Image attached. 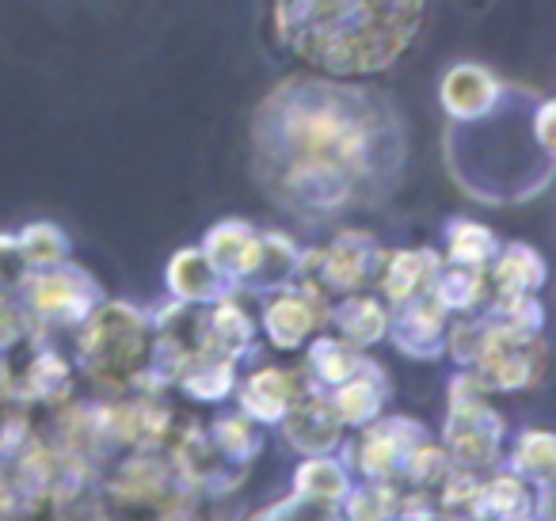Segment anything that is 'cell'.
Listing matches in <instances>:
<instances>
[{
  "mask_svg": "<svg viewBox=\"0 0 556 521\" xmlns=\"http://www.w3.org/2000/svg\"><path fill=\"white\" fill-rule=\"evenodd\" d=\"M252 179L275 209L313 229L381 206L408 161V123L370 80L290 73L248 126Z\"/></svg>",
  "mask_w": 556,
  "mask_h": 521,
  "instance_id": "cell-1",
  "label": "cell"
},
{
  "mask_svg": "<svg viewBox=\"0 0 556 521\" xmlns=\"http://www.w3.org/2000/svg\"><path fill=\"white\" fill-rule=\"evenodd\" d=\"M270 35L313 73L374 80L396 69L427 24V0H267Z\"/></svg>",
  "mask_w": 556,
  "mask_h": 521,
  "instance_id": "cell-2",
  "label": "cell"
},
{
  "mask_svg": "<svg viewBox=\"0 0 556 521\" xmlns=\"http://www.w3.org/2000/svg\"><path fill=\"white\" fill-rule=\"evenodd\" d=\"M533 103L518 100L510 88L507 100L480 123H450L446 156L454 179L480 202L507 206V202L538 199L553 179V161L530 126Z\"/></svg>",
  "mask_w": 556,
  "mask_h": 521,
  "instance_id": "cell-3",
  "label": "cell"
},
{
  "mask_svg": "<svg viewBox=\"0 0 556 521\" xmlns=\"http://www.w3.org/2000/svg\"><path fill=\"white\" fill-rule=\"evenodd\" d=\"M153 316L146 305L103 297L80 328L70 331V358L96 396H123L149 366Z\"/></svg>",
  "mask_w": 556,
  "mask_h": 521,
  "instance_id": "cell-4",
  "label": "cell"
},
{
  "mask_svg": "<svg viewBox=\"0 0 556 521\" xmlns=\"http://www.w3.org/2000/svg\"><path fill=\"white\" fill-rule=\"evenodd\" d=\"M100 495L108 518H194L202 506L164 445H138L108 460L100 472Z\"/></svg>",
  "mask_w": 556,
  "mask_h": 521,
  "instance_id": "cell-5",
  "label": "cell"
},
{
  "mask_svg": "<svg viewBox=\"0 0 556 521\" xmlns=\"http://www.w3.org/2000/svg\"><path fill=\"white\" fill-rule=\"evenodd\" d=\"M450 465L469 475H488L503 465L507 445V419L492 404L484 384L472 377V369H457L446 384V419L439 434Z\"/></svg>",
  "mask_w": 556,
  "mask_h": 521,
  "instance_id": "cell-6",
  "label": "cell"
},
{
  "mask_svg": "<svg viewBox=\"0 0 556 521\" xmlns=\"http://www.w3.org/2000/svg\"><path fill=\"white\" fill-rule=\"evenodd\" d=\"M16 293L24 301L27 316H31L35 331H47V335H70L108 297L100 278L73 259L47 270H27V278L20 282Z\"/></svg>",
  "mask_w": 556,
  "mask_h": 521,
  "instance_id": "cell-7",
  "label": "cell"
},
{
  "mask_svg": "<svg viewBox=\"0 0 556 521\" xmlns=\"http://www.w3.org/2000/svg\"><path fill=\"white\" fill-rule=\"evenodd\" d=\"M386 247L378 244L370 229H358V225H340V229L328 232V240L320 244L302 247V259H298V278L294 282L317 285L328 297H343V293L370 290L374 275H378V263Z\"/></svg>",
  "mask_w": 556,
  "mask_h": 521,
  "instance_id": "cell-8",
  "label": "cell"
},
{
  "mask_svg": "<svg viewBox=\"0 0 556 521\" xmlns=\"http://www.w3.org/2000/svg\"><path fill=\"white\" fill-rule=\"evenodd\" d=\"M469 369H472V377L484 384V392L492 399L538 389L548 377L545 331H541V335H515V331H500L488 323V339Z\"/></svg>",
  "mask_w": 556,
  "mask_h": 521,
  "instance_id": "cell-9",
  "label": "cell"
},
{
  "mask_svg": "<svg viewBox=\"0 0 556 521\" xmlns=\"http://www.w3.org/2000/svg\"><path fill=\"white\" fill-rule=\"evenodd\" d=\"M424 437H431V430L419 419H412V415H378V419L366 422L363 430L343 437L340 457L348 460L355 480L396 483L408 453L416 449Z\"/></svg>",
  "mask_w": 556,
  "mask_h": 521,
  "instance_id": "cell-10",
  "label": "cell"
},
{
  "mask_svg": "<svg viewBox=\"0 0 556 521\" xmlns=\"http://www.w3.org/2000/svg\"><path fill=\"white\" fill-rule=\"evenodd\" d=\"M260 305V335L275 346L278 354H298L305 351L317 331L328 328V316H332V297L320 293L309 282H290L275 293H263Z\"/></svg>",
  "mask_w": 556,
  "mask_h": 521,
  "instance_id": "cell-11",
  "label": "cell"
},
{
  "mask_svg": "<svg viewBox=\"0 0 556 521\" xmlns=\"http://www.w3.org/2000/svg\"><path fill=\"white\" fill-rule=\"evenodd\" d=\"M62 335H47L35 331L24 346L16 351V392L24 407H58L70 396H77V366H73L70 351L58 346Z\"/></svg>",
  "mask_w": 556,
  "mask_h": 521,
  "instance_id": "cell-12",
  "label": "cell"
},
{
  "mask_svg": "<svg viewBox=\"0 0 556 521\" xmlns=\"http://www.w3.org/2000/svg\"><path fill=\"white\" fill-rule=\"evenodd\" d=\"M309 392V381H305L302 366L290 361V366H278V361H263V366H252L248 373L237 377V411L248 415L255 427L275 430L282 422V415L298 404V399Z\"/></svg>",
  "mask_w": 556,
  "mask_h": 521,
  "instance_id": "cell-13",
  "label": "cell"
},
{
  "mask_svg": "<svg viewBox=\"0 0 556 521\" xmlns=\"http://www.w3.org/2000/svg\"><path fill=\"white\" fill-rule=\"evenodd\" d=\"M507 80H500L480 62H454L439 77V107L446 111L450 123H480L507 100Z\"/></svg>",
  "mask_w": 556,
  "mask_h": 521,
  "instance_id": "cell-14",
  "label": "cell"
},
{
  "mask_svg": "<svg viewBox=\"0 0 556 521\" xmlns=\"http://www.w3.org/2000/svg\"><path fill=\"white\" fill-rule=\"evenodd\" d=\"M450 313L431 297H412L404 305L389 308V331L386 343L408 361H439L442 358V339H446Z\"/></svg>",
  "mask_w": 556,
  "mask_h": 521,
  "instance_id": "cell-15",
  "label": "cell"
},
{
  "mask_svg": "<svg viewBox=\"0 0 556 521\" xmlns=\"http://www.w3.org/2000/svg\"><path fill=\"white\" fill-rule=\"evenodd\" d=\"M278 437L287 449H294L298 457H313V453H340L348 430L340 427L336 411L328 407V396L317 389H309L278 422Z\"/></svg>",
  "mask_w": 556,
  "mask_h": 521,
  "instance_id": "cell-16",
  "label": "cell"
},
{
  "mask_svg": "<svg viewBox=\"0 0 556 521\" xmlns=\"http://www.w3.org/2000/svg\"><path fill=\"white\" fill-rule=\"evenodd\" d=\"M439 267H442L439 247H386L370 290L378 293L389 308L404 305V301L431 293V282H434V275H439Z\"/></svg>",
  "mask_w": 556,
  "mask_h": 521,
  "instance_id": "cell-17",
  "label": "cell"
},
{
  "mask_svg": "<svg viewBox=\"0 0 556 521\" xmlns=\"http://www.w3.org/2000/svg\"><path fill=\"white\" fill-rule=\"evenodd\" d=\"M202 323H206V346L232 361H252V354L260 351V320L248 308L244 293H225L214 305H206L202 313Z\"/></svg>",
  "mask_w": 556,
  "mask_h": 521,
  "instance_id": "cell-18",
  "label": "cell"
},
{
  "mask_svg": "<svg viewBox=\"0 0 556 521\" xmlns=\"http://www.w3.org/2000/svg\"><path fill=\"white\" fill-rule=\"evenodd\" d=\"M325 396H328V407L336 411V419H340V427L348 430V434H355L366 422L386 415L389 399H393V384H389L386 369L370 358L355 377H348L343 384L328 389Z\"/></svg>",
  "mask_w": 556,
  "mask_h": 521,
  "instance_id": "cell-19",
  "label": "cell"
},
{
  "mask_svg": "<svg viewBox=\"0 0 556 521\" xmlns=\"http://www.w3.org/2000/svg\"><path fill=\"white\" fill-rule=\"evenodd\" d=\"M199 247L217 267V275L240 293L255 267V255H260V229H252L244 217H222L210 225Z\"/></svg>",
  "mask_w": 556,
  "mask_h": 521,
  "instance_id": "cell-20",
  "label": "cell"
},
{
  "mask_svg": "<svg viewBox=\"0 0 556 521\" xmlns=\"http://www.w3.org/2000/svg\"><path fill=\"white\" fill-rule=\"evenodd\" d=\"M328 331L343 339V343L358 346V351H374L386 343L389 331V305L374 290H355L332 301V316H328Z\"/></svg>",
  "mask_w": 556,
  "mask_h": 521,
  "instance_id": "cell-21",
  "label": "cell"
},
{
  "mask_svg": "<svg viewBox=\"0 0 556 521\" xmlns=\"http://www.w3.org/2000/svg\"><path fill=\"white\" fill-rule=\"evenodd\" d=\"M370 358H374L370 351H358V346L343 343L336 331L325 328L305 343V351L298 354V366H302L309 389L328 392V389H336V384L348 381V377H355Z\"/></svg>",
  "mask_w": 556,
  "mask_h": 521,
  "instance_id": "cell-22",
  "label": "cell"
},
{
  "mask_svg": "<svg viewBox=\"0 0 556 521\" xmlns=\"http://www.w3.org/2000/svg\"><path fill=\"white\" fill-rule=\"evenodd\" d=\"M533 495L538 487L515 475L510 468H495V472L480 475L477 491H472L469 518L477 521H533Z\"/></svg>",
  "mask_w": 556,
  "mask_h": 521,
  "instance_id": "cell-23",
  "label": "cell"
},
{
  "mask_svg": "<svg viewBox=\"0 0 556 521\" xmlns=\"http://www.w3.org/2000/svg\"><path fill=\"white\" fill-rule=\"evenodd\" d=\"M237 377H240V361L225 358L217 351H202L179 369L172 392H179L191 407H222L237 392Z\"/></svg>",
  "mask_w": 556,
  "mask_h": 521,
  "instance_id": "cell-24",
  "label": "cell"
},
{
  "mask_svg": "<svg viewBox=\"0 0 556 521\" xmlns=\"http://www.w3.org/2000/svg\"><path fill=\"white\" fill-rule=\"evenodd\" d=\"M164 285H168V297L184 301V305H214L225 293H237L217 275V267L199 244L172 252V259L164 263Z\"/></svg>",
  "mask_w": 556,
  "mask_h": 521,
  "instance_id": "cell-25",
  "label": "cell"
},
{
  "mask_svg": "<svg viewBox=\"0 0 556 521\" xmlns=\"http://www.w3.org/2000/svg\"><path fill=\"white\" fill-rule=\"evenodd\" d=\"M351 483H355V472L348 468V460L340 453H313V457H302L294 468V480H290V491L309 503L332 510L336 518H343V498H348Z\"/></svg>",
  "mask_w": 556,
  "mask_h": 521,
  "instance_id": "cell-26",
  "label": "cell"
},
{
  "mask_svg": "<svg viewBox=\"0 0 556 521\" xmlns=\"http://www.w3.org/2000/svg\"><path fill=\"white\" fill-rule=\"evenodd\" d=\"M298 259H302V244L290 232L260 229V255H255V267L240 293L244 297H263V293L290 285L298 278Z\"/></svg>",
  "mask_w": 556,
  "mask_h": 521,
  "instance_id": "cell-27",
  "label": "cell"
},
{
  "mask_svg": "<svg viewBox=\"0 0 556 521\" xmlns=\"http://www.w3.org/2000/svg\"><path fill=\"white\" fill-rule=\"evenodd\" d=\"M548 267L541 252L526 240H507L500 244L495 259L488 263V282H492V297L503 293H541L545 290Z\"/></svg>",
  "mask_w": 556,
  "mask_h": 521,
  "instance_id": "cell-28",
  "label": "cell"
},
{
  "mask_svg": "<svg viewBox=\"0 0 556 521\" xmlns=\"http://www.w3.org/2000/svg\"><path fill=\"white\" fill-rule=\"evenodd\" d=\"M503 468L522 475L530 487L556 483V437L545 427H522L510 445H503Z\"/></svg>",
  "mask_w": 556,
  "mask_h": 521,
  "instance_id": "cell-29",
  "label": "cell"
},
{
  "mask_svg": "<svg viewBox=\"0 0 556 521\" xmlns=\"http://www.w3.org/2000/svg\"><path fill=\"white\" fill-rule=\"evenodd\" d=\"M431 297L439 301L450 316H472L492 301V282H488V270L442 259L439 275H434V282H431Z\"/></svg>",
  "mask_w": 556,
  "mask_h": 521,
  "instance_id": "cell-30",
  "label": "cell"
},
{
  "mask_svg": "<svg viewBox=\"0 0 556 521\" xmlns=\"http://www.w3.org/2000/svg\"><path fill=\"white\" fill-rule=\"evenodd\" d=\"M206 434H210V442H214V449L222 453L229 465L244 468V472H252L263 445H267V430L255 427V422L240 411H222L217 419H210Z\"/></svg>",
  "mask_w": 556,
  "mask_h": 521,
  "instance_id": "cell-31",
  "label": "cell"
},
{
  "mask_svg": "<svg viewBox=\"0 0 556 521\" xmlns=\"http://www.w3.org/2000/svg\"><path fill=\"white\" fill-rule=\"evenodd\" d=\"M503 240L488 229L477 217H450L446 229H442V259L446 263H462V267H477L488 270V263L495 259Z\"/></svg>",
  "mask_w": 556,
  "mask_h": 521,
  "instance_id": "cell-32",
  "label": "cell"
},
{
  "mask_svg": "<svg viewBox=\"0 0 556 521\" xmlns=\"http://www.w3.org/2000/svg\"><path fill=\"white\" fill-rule=\"evenodd\" d=\"M484 320L500 331H515V335H541L545 331V305L541 293H503L492 297L484 308Z\"/></svg>",
  "mask_w": 556,
  "mask_h": 521,
  "instance_id": "cell-33",
  "label": "cell"
},
{
  "mask_svg": "<svg viewBox=\"0 0 556 521\" xmlns=\"http://www.w3.org/2000/svg\"><path fill=\"white\" fill-rule=\"evenodd\" d=\"M16 252L24 259L27 270H47L58 263L73 259V244L62 232V225L54 221H31L16 232Z\"/></svg>",
  "mask_w": 556,
  "mask_h": 521,
  "instance_id": "cell-34",
  "label": "cell"
},
{
  "mask_svg": "<svg viewBox=\"0 0 556 521\" xmlns=\"http://www.w3.org/2000/svg\"><path fill=\"white\" fill-rule=\"evenodd\" d=\"M401 506V487L396 483H374V480H355L343 498V518L351 521H389L396 518Z\"/></svg>",
  "mask_w": 556,
  "mask_h": 521,
  "instance_id": "cell-35",
  "label": "cell"
},
{
  "mask_svg": "<svg viewBox=\"0 0 556 521\" xmlns=\"http://www.w3.org/2000/svg\"><path fill=\"white\" fill-rule=\"evenodd\" d=\"M31 335H35V323H31V316H27L20 293L0 290V354L24 346Z\"/></svg>",
  "mask_w": 556,
  "mask_h": 521,
  "instance_id": "cell-36",
  "label": "cell"
},
{
  "mask_svg": "<svg viewBox=\"0 0 556 521\" xmlns=\"http://www.w3.org/2000/svg\"><path fill=\"white\" fill-rule=\"evenodd\" d=\"M252 518H260V521H270V518H336L332 510H325V506H317V503H309V498H302V495H294L290 491L287 498H278V503H270V506H263V510H255Z\"/></svg>",
  "mask_w": 556,
  "mask_h": 521,
  "instance_id": "cell-37",
  "label": "cell"
},
{
  "mask_svg": "<svg viewBox=\"0 0 556 521\" xmlns=\"http://www.w3.org/2000/svg\"><path fill=\"white\" fill-rule=\"evenodd\" d=\"M27 267L16 252V232H0V290H20Z\"/></svg>",
  "mask_w": 556,
  "mask_h": 521,
  "instance_id": "cell-38",
  "label": "cell"
},
{
  "mask_svg": "<svg viewBox=\"0 0 556 521\" xmlns=\"http://www.w3.org/2000/svg\"><path fill=\"white\" fill-rule=\"evenodd\" d=\"M462 4H484V0H462Z\"/></svg>",
  "mask_w": 556,
  "mask_h": 521,
  "instance_id": "cell-39",
  "label": "cell"
}]
</instances>
